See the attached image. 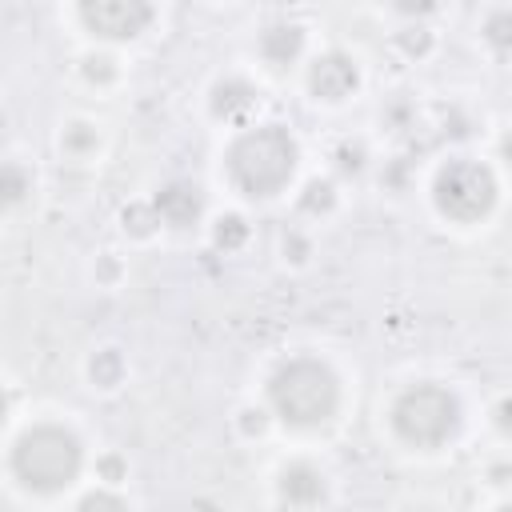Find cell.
<instances>
[{
  "instance_id": "cell-1",
  "label": "cell",
  "mask_w": 512,
  "mask_h": 512,
  "mask_svg": "<svg viewBox=\"0 0 512 512\" xmlns=\"http://www.w3.org/2000/svg\"><path fill=\"white\" fill-rule=\"evenodd\" d=\"M300 168V144L280 120H252L236 128L224 148V176L244 200H276L292 188Z\"/></svg>"
},
{
  "instance_id": "cell-2",
  "label": "cell",
  "mask_w": 512,
  "mask_h": 512,
  "mask_svg": "<svg viewBox=\"0 0 512 512\" xmlns=\"http://www.w3.org/2000/svg\"><path fill=\"white\" fill-rule=\"evenodd\" d=\"M264 404L272 408V416L280 424H288L296 432H316L340 416L344 380L324 356L300 352L272 368V376L264 384Z\"/></svg>"
},
{
  "instance_id": "cell-3",
  "label": "cell",
  "mask_w": 512,
  "mask_h": 512,
  "mask_svg": "<svg viewBox=\"0 0 512 512\" xmlns=\"http://www.w3.org/2000/svg\"><path fill=\"white\" fill-rule=\"evenodd\" d=\"M8 476L36 496L64 492L84 476V440L60 420H36L8 444Z\"/></svg>"
},
{
  "instance_id": "cell-4",
  "label": "cell",
  "mask_w": 512,
  "mask_h": 512,
  "mask_svg": "<svg viewBox=\"0 0 512 512\" xmlns=\"http://www.w3.org/2000/svg\"><path fill=\"white\" fill-rule=\"evenodd\" d=\"M464 424L460 396L440 380H416L404 384L388 404V428L392 436L412 452H440L456 440Z\"/></svg>"
},
{
  "instance_id": "cell-5",
  "label": "cell",
  "mask_w": 512,
  "mask_h": 512,
  "mask_svg": "<svg viewBox=\"0 0 512 512\" xmlns=\"http://www.w3.org/2000/svg\"><path fill=\"white\" fill-rule=\"evenodd\" d=\"M432 208L460 228L484 224L500 200V180L488 160L476 156H448L432 176Z\"/></svg>"
},
{
  "instance_id": "cell-6",
  "label": "cell",
  "mask_w": 512,
  "mask_h": 512,
  "mask_svg": "<svg viewBox=\"0 0 512 512\" xmlns=\"http://www.w3.org/2000/svg\"><path fill=\"white\" fill-rule=\"evenodd\" d=\"M76 12L96 44H116V48L140 40L156 20L152 0H76Z\"/></svg>"
},
{
  "instance_id": "cell-7",
  "label": "cell",
  "mask_w": 512,
  "mask_h": 512,
  "mask_svg": "<svg viewBox=\"0 0 512 512\" xmlns=\"http://www.w3.org/2000/svg\"><path fill=\"white\" fill-rule=\"evenodd\" d=\"M304 88H308V96L316 104H344V100H352L360 92V64H356V56H348L340 48L308 56Z\"/></svg>"
},
{
  "instance_id": "cell-8",
  "label": "cell",
  "mask_w": 512,
  "mask_h": 512,
  "mask_svg": "<svg viewBox=\"0 0 512 512\" xmlns=\"http://www.w3.org/2000/svg\"><path fill=\"white\" fill-rule=\"evenodd\" d=\"M104 152H108V132H104V124L96 116L76 112V116L60 120V128H56V156L64 164L92 168V164L104 160Z\"/></svg>"
},
{
  "instance_id": "cell-9",
  "label": "cell",
  "mask_w": 512,
  "mask_h": 512,
  "mask_svg": "<svg viewBox=\"0 0 512 512\" xmlns=\"http://www.w3.org/2000/svg\"><path fill=\"white\" fill-rule=\"evenodd\" d=\"M272 488H276V504H288V508H316L328 500V476L308 456L280 464Z\"/></svg>"
},
{
  "instance_id": "cell-10",
  "label": "cell",
  "mask_w": 512,
  "mask_h": 512,
  "mask_svg": "<svg viewBox=\"0 0 512 512\" xmlns=\"http://www.w3.org/2000/svg\"><path fill=\"white\" fill-rule=\"evenodd\" d=\"M208 112H212L220 124H228V128H244V124H252V116L260 112V88H256L244 72H228V76H220V80L212 84V92H208Z\"/></svg>"
},
{
  "instance_id": "cell-11",
  "label": "cell",
  "mask_w": 512,
  "mask_h": 512,
  "mask_svg": "<svg viewBox=\"0 0 512 512\" xmlns=\"http://www.w3.org/2000/svg\"><path fill=\"white\" fill-rule=\"evenodd\" d=\"M256 56L272 72H288L300 60H308V28L296 20H272L256 36Z\"/></svg>"
},
{
  "instance_id": "cell-12",
  "label": "cell",
  "mask_w": 512,
  "mask_h": 512,
  "mask_svg": "<svg viewBox=\"0 0 512 512\" xmlns=\"http://www.w3.org/2000/svg\"><path fill=\"white\" fill-rule=\"evenodd\" d=\"M152 204H156L164 228H172V232L196 228V224L204 220V212H208V204H204V188H200L196 180H168L164 188L152 192Z\"/></svg>"
},
{
  "instance_id": "cell-13",
  "label": "cell",
  "mask_w": 512,
  "mask_h": 512,
  "mask_svg": "<svg viewBox=\"0 0 512 512\" xmlns=\"http://www.w3.org/2000/svg\"><path fill=\"white\" fill-rule=\"evenodd\" d=\"M76 80L88 92H116L124 84V60L116 52V44H92L76 56Z\"/></svg>"
},
{
  "instance_id": "cell-14",
  "label": "cell",
  "mask_w": 512,
  "mask_h": 512,
  "mask_svg": "<svg viewBox=\"0 0 512 512\" xmlns=\"http://www.w3.org/2000/svg\"><path fill=\"white\" fill-rule=\"evenodd\" d=\"M84 380L92 392L100 396H112L128 384V352L120 344H96L88 356H84Z\"/></svg>"
},
{
  "instance_id": "cell-15",
  "label": "cell",
  "mask_w": 512,
  "mask_h": 512,
  "mask_svg": "<svg viewBox=\"0 0 512 512\" xmlns=\"http://www.w3.org/2000/svg\"><path fill=\"white\" fill-rule=\"evenodd\" d=\"M392 48H396V56H404L408 64H424V60L436 56L440 36H436V28H432L428 20H404V24L392 32Z\"/></svg>"
},
{
  "instance_id": "cell-16",
  "label": "cell",
  "mask_w": 512,
  "mask_h": 512,
  "mask_svg": "<svg viewBox=\"0 0 512 512\" xmlns=\"http://www.w3.org/2000/svg\"><path fill=\"white\" fill-rule=\"evenodd\" d=\"M36 192V172L24 156H8L0 168V196H4V212H16L32 200Z\"/></svg>"
},
{
  "instance_id": "cell-17",
  "label": "cell",
  "mask_w": 512,
  "mask_h": 512,
  "mask_svg": "<svg viewBox=\"0 0 512 512\" xmlns=\"http://www.w3.org/2000/svg\"><path fill=\"white\" fill-rule=\"evenodd\" d=\"M340 204V184L332 176H308L296 192V212L308 216V220H324L332 216Z\"/></svg>"
},
{
  "instance_id": "cell-18",
  "label": "cell",
  "mask_w": 512,
  "mask_h": 512,
  "mask_svg": "<svg viewBox=\"0 0 512 512\" xmlns=\"http://www.w3.org/2000/svg\"><path fill=\"white\" fill-rule=\"evenodd\" d=\"M120 232H124L132 244H148V240H156V236L164 232V220H160L152 196H148V200H128V204L120 208Z\"/></svg>"
},
{
  "instance_id": "cell-19",
  "label": "cell",
  "mask_w": 512,
  "mask_h": 512,
  "mask_svg": "<svg viewBox=\"0 0 512 512\" xmlns=\"http://www.w3.org/2000/svg\"><path fill=\"white\" fill-rule=\"evenodd\" d=\"M480 44L492 56H512V4H496L480 16Z\"/></svg>"
},
{
  "instance_id": "cell-20",
  "label": "cell",
  "mask_w": 512,
  "mask_h": 512,
  "mask_svg": "<svg viewBox=\"0 0 512 512\" xmlns=\"http://www.w3.org/2000/svg\"><path fill=\"white\" fill-rule=\"evenodd\" d=\"M208 240H212L216 252H240L252 240V224H248L244 212H220L208 224Z\"/></svg>"
},
{
  "instance_id": "cell-21",
  "label": "cell",
  "mask_w": 512,
  "mask_h": 512,
  "mask_svg": "<svg viewBox=\"0 0 512 512\" xmlns=\"http://www.w3.org/2000/svg\"><path fill=\"white\" fill-rule=\"evenodd\" d=\"M272 408L268 404H240L236 408V416H232V428H236V436H244V440H264L268 436V428H272Z\"/></svg>"
},
{
  "instance_id": "cell-22",
  "label": "cell",
  "mask_w": 512,
  "mask_h": 512,
  "mask_svg": "<svg viewBox=\"0 0 512 512\" xmlns=\"http://www.w3.org/2000/svg\"><path fill=\"white\" fill-rule=\"evenodd\" d=\"M124 276H128L124 256H116V252H100V256L92 260V280H96V288L116 292V288L124 284Z\"/></svg>"
},
{
  "instance_id": "cell-23",
  "label": "cell",
  "mask_w": 512,
  "mask_h": 512,
  "mask_svg": "<svg viewBox=\"0 0 512 512\" xmlns=\"http://www.w3.org/2000/svg\"><path fill=\"white\" fill-rule=\"evenodd\" d=\"M308 256H312V236L304 228H284L280 232V260L292 268H304Z\"/></svg>"
},
{
  "instance_id": "cell-24",
  "label": "cell",
  "mask_w": 512,
  "mask_h": 512,
  "mask_svg": "<svg viewBox=\"0 0 512 512\" xmlns=\"http://www.w3.org/2000/svg\"><path fill=\"white\" fill-rule=\"evenodd\" d=\"M332 164H336V172H344V176L364 172V164H368V148H364V140H340L336 152H332Z\"/></svg>"
},
{
  "instance_id": "cell-25",
  "label": "cell",
  "mask_w": 512,
  "mask_h": 512,
  "mask_svg": "<svg viewBox=\"0 0 512 512\" xmlns=\"http://www.w3.org/2000/svg\"><path fill=\"white\" fill-rule=\"evenodd\" d=\"M120 484H104L96 480V488H88L84 496H76V508H128V496L116 492Z\"/></svg>"
},
{
  "instance_id": "cell-26",
  "label": "cell",
  "mask_w": 512,
  "mask_h": 512,
  "mask_svg": "<svg viewBox=\"0 0 512 512\" xmlns=\"http://www.w3.org/2000/svg\"><path fill=\"white\" fill-rule=\"evenodd\" d=\"M92 472H96V480H104V484H124V480H128V460H124L120 452H100L96 464H92Z\"/></svg>"
},
{
  "instance_id": "cell-27",
  "label": "cell",
  "mask_w": 512,
  "mask_h": 512,
  "mask_svg": "<svg viewBox=\"0 0 512 512\" xmlns=\"http://www.w3.org/2000/svg\"><path fill=\"white\" fill-rule=\"evenodd\" d=\"M488 420H492V428H496L504 440H512V392H504V396H496V400H492Z\"/></svg>"
},
{
  "instance_id": "cell-28",
  "label": "cell",
  "mask_w": 512,
  "mask_h": 512,
  "mask_svg": "<svg viewBox=\"0 0 512 512\" xmlns=\"http://www.w3.org/2000/svg\"><path fill=\"white\" fill-rule=\"evenodd\" d=\"M388 8L404 20H428L440 8V0H388Z\"/></svg>"
},
{
  "instance_id": "cell-29",
  "label": "cell",
  "mask_w": 512,
  "mask_h": 512,
  "mask_svg": "<svg viewBox=\"0 0 512 512\" xmlns=\"http://www.w3.org/2000/svg\"><path fill=\"white\" fill-rule=\"evenodd\" d=\"M492 484H512V464H488V472H484Z\"/></svg>"
},
{
  "instance_id": "cell-30",
  "label": "cell",
  "mask_w": 512,
  "mask_h": 512,
  "mask_svg": "<svg viewBox=\"0 0 512 512\" xmlns=\"http://www.w3.org/2000/svg\"><path fill=\"white\" fill-rule=\"evenodd\" d=\"M496 148H500V160H504V164H512V132H504Z\"/></svg>"
},
{
  "instance_id": "cell-31",
  "label": "cell",
  "mask_w": 512,
  "mask_h": 512,
  "mask_svg": "<svg viewBox=\"0 0 512 512\" xmlns=\"http://www.w3.org/2000/svg\"><path fill=\"white\" fill-rule=\"evenodd\" d=\"M496 504H512V492H508V496H500V500H496Z\"/></svg>"
},
{
  "instance_id": "cell-32",
  "label": "cell",
  "mask_w": 512,
  "mask_h": 512,
  "mask_svg": "<svg viewBox=\"0 0 512 512\" xmlns=\"http://www.w3.org/2000/svg\"><path fill=\"white\" fill-rule=\"evenodd\" d=\"M208 4H228V0H208Z\"/></svg>"
}]
</instances>
